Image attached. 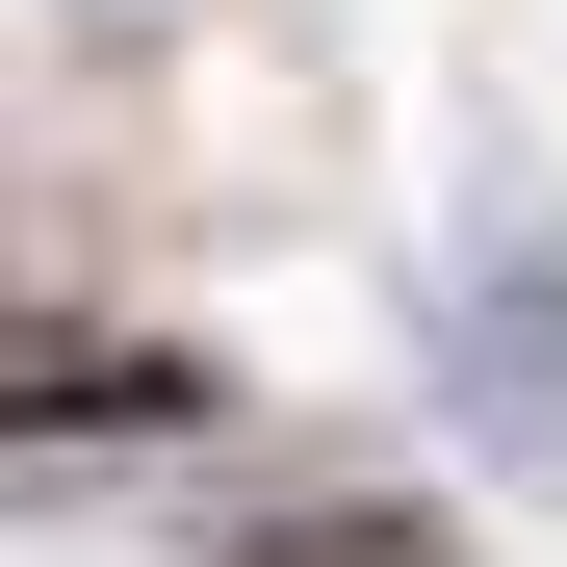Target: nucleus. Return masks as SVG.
I'll return each instance as SVG.
<instances>
[{"label": "nucleus", "instance_id": "nucleus-1", "mask_svg": "<svg viewBox=\"0 0 567 567\" xmlns=\"http://www.w3.org/2000/svg\"><path fill=\"white\" fill-rule=\"evenodd\" d=\"M464 413H491L516 464H567V207L464 233Z\"/></svg>", "mask_w": 567, "mask_h": 567}]
</instances>
